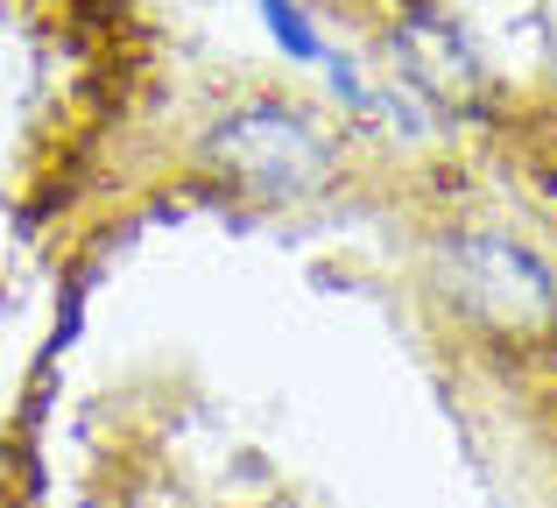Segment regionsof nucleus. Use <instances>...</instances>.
Listing matches in <instances>:
<instances>
[{"mask_svg": "<svg viewBox=\"0 0 557 508\" xmlns=\"http://www.w3.org/2000/svg\"><path fill=\"white\" fill-rule=\"evenodd\" d=\"M445 297L466 325L494 332V339H544L557 332V283L522 240L508 234H459L437 255Z\"/></svg>", "mask_w": 557, "mask_h": 508, "instance_id": "f257e3e1", "label": "nucleus"}, {"mask_svg": "<svg viewBox=\"0 0 557 508\" xmlns=\"http://www.w3.org/2000/svg\"><path fill=\"white\" fill-rule=\"evenodd\" d=\"M205 156L261 206H289V198H318L339 170V149L318 121L289 107H240L205 135Z\"/></svg>", "mask_w": 557, "mask_h": 508, "instance_id": "f03ea898", "label": "nucleus"}, {"mask_svg": "<svg viewBox=\"0 0 557 508\" xmlns=\"http://www.w3.org/2000/svg\"><path fill=\"white\" fill-rule=\"evenodd\" d=\"M395 64L417 78V92L445 99V107H459V99L480 92V64H473V50H466V36L431 8H409L403 22H395Z\"/></svg>", "mask_w": 557, "mask_h": 508, "instance_id": "7ed1b4c3", "label": "nucleus"}, {"mask_svg": "<svg viewBox=\"0 0 557 508\" xmlns=\"http://www.w3.org/2000/svg\"><path fill=\"white\" fill-rule=\"evenodd\" d=\"M261 14H269V28H275V42H283L289 57H297V64H325V36H318L311 28V14L297 8V0H261Z\"/></svg>", "mask_w": 557, "mask_h": 508, "instance_id": "20e7f679", "label": "nucleus"}]
</instances>
